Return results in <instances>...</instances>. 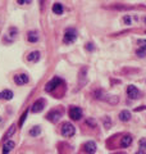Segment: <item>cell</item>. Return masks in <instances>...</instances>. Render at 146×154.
Returning <instances> with one entry per match:
<instances>
[{
	"instance_id": "6da1fadb",
	"label": "cell",
	"mask_w": 146,
	"mask_h": 154,
	"mask_svg": "<svg viewBox=\"0 0 146 154\" xmlns=\"http://www.w3.org/2000/svg\"><path fill=\"white\" fill-rule=\"evenodd\" d=\"M76 130H74V126L70 123H64L63 127H62V135L65 137H69V136H73Z\"/></svg>"
},
{
	"instance_id": "7a4b0ae2",
	"label": "cell",
	"mask_w": 146,
	"mask_h": 154,
	"mask_svg": "<svg viewBox=\"0 0 146 154\" xmlns=\"http://www.w3.org/2000/svg\"><path fill=\"white\" fill-rule=\"evenodd\" d=\"M76 37H77V35H76V31L70 28V30H67V31H65L63 41L65 42V44H72V42H73L74 40H76Z\"/></svg>"
},
{
	"instance_id": "3957f363",
	"label": "cell",
	"mask_w": 146,
	"mask_h": 154,
	"mask_svg": "<svg viewBox=\"0 0 146 154\" xmlns=\"http://www.w3.org/2000/svg\"><path fill=\"white\" fill-rule=\"evenodd\" d=\"M69 117L74 119V121H78V119H81V117H82V110L78 107H72L69 109Z\"/></svg>"
},
{
	"instance_id": "277c9868",
	"label": "cell",
	"mask_w": 146,
	"mask_h": 154,
	"mask_svg": "<svg viewBox=\"0 0 146 154\" xmlns=\"http://www.w3.org/2000/svg\"><path fill=\"white\" fill-rule=\"evenodd\" d=\"M127 95H128L131 99H137L140 96V91H139V89L136 88V86L130 85L128 88H127Z\"/></svg>"
},
{
	"instance_id": "5b68a950",
	"label": "cell",
	"mask_w": 146,
	"mask_h": 154,
	"mask_svg": "<svg viewBox=\"0 0 146 154\" xmlns=\"http://www.w3.org/2000/svg\"><path fill=\"white\" fill-rule=\"evenodd\" d=\"M60 84V80L58 79V77H55V79H53L50 81V82H48L46 84V86H45V91H48V93H50V91H53L56 86H58Z\"/></svg>"
},
{
	"instance_id": "8992f818",
	"label": "cell",
	"mask_w": 146,
	"mask_h": 154,
	"mask_svg": "<svg viewBox=\"0 0 146 154\" xmlns=\"http://www.w3.org/2000/svg\"><path fill=\"white\" fill-rule=\"evenodd\" d=\"M44 107H45V102L42 99H39L37 102L34 103V105H32V112L39 113V112H41V110L44 109Z\"/></svg>"
},
{
	"instance_id": "52a82bcc",
	"label": "cell",
	"mask_w": 146,
	"mask_h": 154,
	"mask_svg": "<svg viewBox=\"0 0 146 154\" xmlns=\"http://www.w3.org/2000/svg\"><path fill=\"white\" fill-rule=\"evenodd\" d=\"M14 82L17 85H25L28 82V76L25 73H21V75H17L14 77Z\"/></svg>"
},
{
	"instance_id": "ba28073f",
	"label": "cell",
	"mask_w": 146,
	"mask_h": 154,
	"mask_svg": "<svg viewBox=\"0 0 146 154\" xmlns=\"http://www.w3.org/2000/svg\"><path fill=\"white\" fill-rule=\"evenodd\" d=\"M85 152H86L87 154H94L96 152V144L94 141H87L86 144H85Z\"/></svg>"
},
{
	"instance_id": "9c48e42d",
	"label": "cell",
	"mask_w": 146,
	"mask_h": 154,
	"mask_svg": "<svg viewBox=\"0 0 146 154\" xmlns=\"http://www.w3.org/2000/svg\"><path fill=\"white\" fill-rule=\"evenodd\" d=\"M60 118V112H56V110H54V112H50L48 114V119L51 122H58Z\"/></svg>"
},
{
	"instance_id": "30bf717a",
	"label": "cell",
	"mask_w": 146,
	"mask_h": 154,
	"mask_svg": "<svg viewBox=\"0 0 146 154\" xmlns=\"http://www.w3.org/2000/svg\"><path fill=\"white\" fill-rule=\"evenodd\" d=\"M131 143H132V137H131L130 135H126V136H123L121 140V146L127 148V146L131 145Z\"/></svg>"
},
{
	"instance_id": "8fae6325",
	"label": "cell",
	"mask_w": 146,
	"mask_h": 154,
	"mask_svg": "<svg viewBox=\"0 0 146 154\" xmlns=\"http://www.w3.org/2000/svg\"><path fill=\"white\" fill-rule=\"evenodd\" d=\"M13 148H14V141H10V140L7 141L3 146V154H8Z\"/></svg>"
},
{
	"instance_id": "7c38bea8",
	"label": "cell",
	"mask_w": 146,
	"mask_h": 154,
	"mask_svg": "<svg viewBox=\"0 0 146 154\" xmlns=\"http://www.w3.org/2000/svg\"><path fill=\"white\" fill-rule=\"evenodd\" d=\"M13 98V93L10 90H4L0 93V99H5V100H10Z\"/></svg>"
},
{
	"instance_id": "4fadbf2b",
	"label": "cell",
	"mask_w": 146,
	"mask_h": 154,
	"mask_svg": "<svg viewBox=\"0 0 146 154\" xmlns=\"http://www.w3.org/2000/svg\"><path fill=\"white\" fill-rule=\"evenodd\" d=\"M130 118H131V113L128 112V110H122V112L119 113V119L121 121L127 122V121H130Z\"/></svg>"
},
{
	"instance_id": "5bb4252c",
	"label": "cell",
	"mask_w": 146,
	"mask_h": 154,
	"mask_svg": "<svg viewBox=\"0 0 146 154\" xmlns=\"http://www.w3.org/2000/svg\"><path fill=\"white\" fill-rule=\"evenodd\" d=\"M27 38H28L30 42H36L37 40H39V35H37L36 31H31V32H28Z\"/></svg>"
},
{
	"instance_id": "9a60e30c",
	"label": "cell",
	"mask_w": 146,
	"mask_h": 154,
	"mask_svg": "<svg viewBox=\"0 0 146 154\" xmlns=\"http://www.w3.org/2000/svg\"><path fill=\"white\" fill-rule=\"evenodd\" d=\"M27 59L30 60V62H37L40 59V53L39 51H32L30 55L27 57Z\"/></svg>"
},
{
	"instance_id": "2e32d148",
	"label": "cell",
	"mask_w": 146,
	"mask_h": 154,
	"mask_svg": "<svg viewBox=\"0 0 146 154\" xmlns=\"http://www.w3.org/2000/svg\"><path fill=\"white\" fill-rule=\"evenodd\" d=\"M53 12L55 14H62L63 13V5L60 3H55L53 5Z\"/></svg>"
},
{
	"instance_id": "e0dca14e",
	"label": "cell",
	"mask_w": 146,
	"mask_h": 154,
	"mask_svg": "<svg viewBox=\"0 0 146 154\" xmlns=\"http://www.w3.org/2000/svg\"><path fill=\"white\" fill-rule=\"evenodd\" d=\"M14 131H16V125H12V126L9 127L8 131L5 132V135H4V137H5V139H9V137H10L12 135L14 134Z\"/></svg>"
},
{
	"instance_id": "ac0fdd59",
	"label": "cell",
	"mask_w": 146,
	"mask_h": 154,
	"mask_svg": "<svg viewBox=\"0 0 146 154\" xmlns=\"http://www.w3.org/2000/svg\"><path fill=\"white\" fill-rule=\"evenodd\" d=\"M137 44L140 46V50L146 51V40H145V38H140V40L137 41Z\"/></svg>"
},
{
	"instance_id": "d6986e66",
	"label": "cell",
	"mask_w": 146,
	"mask_h": 154,
	"mask_svg": "<svg viewBox=\"0 0 146 154\" xmlns=\"http://www.w3.org/2000/svg\"><path fill=\"white\" fill-rule=\"evenodd\" d=\"M40 132H41L40 127H39V126H35V127H34V128H32L31 131H30V135H31V136H37V135H39Z\"/></svg>"
},
{
	"instance_id": "ffe728a7",
	"label": "cell",
	"mask_w": 146,
	"mask_h": 154,
	"mask_svg": "<svg viewBox=\"0 0 146 154\" xmlns=\"http://www.w3.org/2000/svg\"><path fill=\"white\" fill-rule=\"evenodd\" d=\"M140 148H141V150H145L146 149V139H141L140 140Z\"/></svg>"
},
{
	"instance_id": "44dd1931",
	"label": "cell",
	"mask_w": 146,
	"mask_h": 154,
	"mask_svg": "<svg viewBox=\"0 0 146 154\" xmlns=\"http://www.w3.org/2000/svg\"><path fill=\"white\" fill-rule=\"evenodd\" d=\"M27 114H28V112H27V110H26V112L22 114V117H21V121H19V126H22V125H23V122H25V119H26V117H27Z\"/></svg>"
},
{
	"instance_id": "7402d4cb",
	"label": "cell",
	"mask_w": 146,
	"mask_h": 154,
	"mask_svg": "<svg viewBox=\"0 0 146 154\" xmlns=\"http://www.w3.org/2000/svg\"><path fill=\"white\" fill-rule=\"evenodd\" d=\"M106 100H108V102H110V103H113V104H115L117 103V96L115 95H112V99L110 98H106Z\"/></svg>"
},
{
	"instance_id": "603a6c76",
	"label": "cell",
	"mask_w": 146,
	"mask_h": 154,
	"mask_svg": "<svg viewBox=\"0 0 146 154\" xmlns=\"http://www.w3.org/2000/svg\"><path fill=\"white\" fill-rule=\"evenodd\" d=\"M123 21H124V23H126V25H131V17L126 16V17L123 18Z\"/></svg>"
},
{
	"instance_id": "cb8c5ba5",
	"label": "cell",
	"mask_w": 146,
	"mask_h": 154,
	"mask_svg": "<svg viewBox=\"0 0 146 154\" xmlns=\"http://www.w3.org/2000/svg\"><path fill=\"white\" fill-rule=\"evenodd\" d=\"M137 55L141 57V58L145 57V51H142V50H137Z\"/></svg>"
},
{
	"instance_id": "d4e9b609",
	"label": "cell",
	"mask_w": 146,
	"mask_h": 154,
	"mask_svg": "<svg viewBox=\"0 0 146 154\" xmlns=\"http://www.w3.org/2000/svg\"><path fill=\"white\" fill-rule=\"evenodd\" d=\"M86 49H87V50H92V49H94V46H92V44H87V46H86Z\"/></svg>"
},
{
	"instance_id": "484cf974",
	"label": "cell",
	"mask_w": 146,
	"mask_h": 154,
	"mask_svg": "<svg viewBox=\"0 0 146 154\" xmlns=\"http://www.w3.org/2000/svg\"><path fill=\"white\" fill-rule=\"evenodd\" d=\"M18 3H19V4H26V3H30V2H25V0H18Z\"/></svg>"
},
{
	"instance_id": "4316f807",
	"label": "cell",
	"mask_w": 146,
	"mask_h": 154,
	"mask_svg": "<svg viewBox=\"0 0 146 154\" xmlns=\"http://www.w3.org/2000/svg\"><path fill=\"white\" fill-rule=\"evenodd\" d=\"M136 154H146V153H145V152H142V150H140V152H137Z\"/></svg>"
},
{
	"instance_id": "83f0119b",
	"label": "cell",
	"mask_w": 146,
	"mask_h": 154,
	"mask_svg": "<svg viewBox=\"0 0 146 154\" xmlns=\"http://www.w3.org/2000/svg\"><path fill=\"white\" fill-rule=\"evenodd\" d=\"M117 154H126V153H117Z\"/></svg>"
},
{
	"instance_id": "f1b7e54d",
	"label": "cell",
	"mask_w": 146,
	"mask_h": 154,
	"mask_svg": "<svg viewBox=\"0 0 146 154\" xmlns=\"http://www.w3.org/2000/svg\"><path fill=\"white\" fill-rule=\"evenodd\" d=\"M145 22H146V18H145Z\"/></svg>"
}]
</instances>
